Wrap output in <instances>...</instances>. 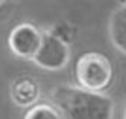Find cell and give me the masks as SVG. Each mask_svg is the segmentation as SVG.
<instances>
[{
	"label": "cell",
	"instance_id": "obj_1",
	"mask_svg": "<svg viewBox=\"0 0 126 119\" xmlns=\"http://www.w3.org/2000/svg\"><path fill=\"white\" fill-rule=\"evenodd\" d=\"M51 100L62 119H113L115 114V104L107 95L90 93L72 85L53 89Z\"/></svg>",
	"mask_w": 126,
	"mask_h": 119
},
{
	"label": "cell",
	"instance_id": "obj_2",
	"mask_svg": "<svg viewBox=\"0 0 126 119\" xmlns=\"http://www.w3.org/2000/svg\"><path fill=\"white\" fill-rule=\"evenodd\" d=\"M75 79L79 89L90 93H102L111 85L113 79L111 61L100 53H85L75 64Z\"/></svg>",
	"mask_w": 126,
	"mask_h": 119
},
{
	"label": "cell",
	"instance_id": "obj_3",
	"mask_svg": "<svg viewBox=\"0 0 126 119\" xmlns=\"http://www.w3.org/2000/svg\"><path fill=\"white\" fill-rule=\"evenodd\" d=\"M32 61L42 70H49V72L62 70L70 61V47L55 32H42V42Z\"/></svg>",
	"mask_w": 126,
	"mask_h": 119
},
{
	"label": "cell",
	"instance_id": "obj_4",
	"mask_svg": "<svg viewBox=\"0 0 126 119\" xmlns=\"http://www.w3.org/2000/svg\"><path fill=\"white\" fill-rule=\"evenodd\" d=\"M40 42H42V30L30 23H21V25L13 26V30L10 32V38H8L11 53L21 59H30V61L38 53Z\"/></svg>",
	"mask_w": 126,
	"mask_h": 119
},
{
	"label": "cell",
	"instance_id": "obj_5",
	"mask_svg": "<svg viewBox=\"0 0 126 119\" xmlns=\"http://www.w3.org/2000/svg\"><path fill=\"white\" fill-rule=\"evenodd\" d=\"M11 98L17 106H25L30 108L34 104H38L40 98V85L34 78L28 76H21L11 83Z\"/></svg>",
	"mask_w": 126,
	"mask_h": 119
},
{
	"label": "cell",
	"instance_id": "obj_6",
	"mask_svg": "<svg viewBox=\"0 0 126 119\" xmlns=\"http://www.w3.org/2000/svg\"><path fill=\"white\" fill-rule=\"evenodd\" d=\"M109 38L113 46L126 55V2L121 4L109 19Z\"/></svg>",
	"mask_w": 126,
	"mask_h": 119
},
{
	"label": "cell",
	"instance_id": "obj_7",
	"mask_svg": "<svg viewBox=\"0 0 126 119\" xmlns=\"http://www.w3.org/2000/svg\"><path fill=\"white\" fill-rule=\"evenodd\" d=\"M23 119H62L60 112H58L53 104H34L26 110V114Z\"/></svg>",
	"mask_w": 126,
	"mask_h": 119
},
{
	"label": "cell",
	"instance_id": "obj_8",
	"mask_svg": "<svg viewBox=\"0 0 126 119\" xmlns=\"http://www.w3.org/2000/svg\"><path fill=\"white\" fill-rule=\"evenodd\" d=\"M124 119H126V112H124Z\"/></svg>",
	"mask_w": 126,
	"mask_h": 119
},
{
	"label": "cell",
	"instance_id": "obj_9",
	"mask_svg": "<svg viewBox=\"0 0 126 119\" xmlns=\"http://www.w3.org/2000/svg\"><path fill=\"white\" fill-rule=\"evenodd\" d=\"M0 6H2V2H0Z\"/></svg>",
	"mask_w": 126,
	"mask_h": 119
}]
</instances>
